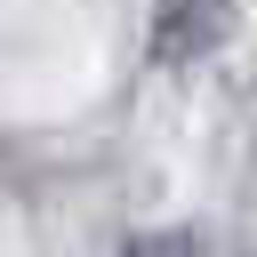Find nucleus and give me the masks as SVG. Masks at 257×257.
<instances>
[{"mask_svg": "<svg viewBox=\"0 0 257 257\" xmlns=\"http://www.w3.org/2000/svg\"><path fill=\"white\" fill-rule=\"evenodd\" d=\"M233 24H241V0H153L145 56H153L161 72L201 64V56H217V48L233 40Z\"/></svg>", "mask_w": 257, "mask_h": 257, "instance_id": "f257e3e1", "label": "nucleus"}, {"mask_svg": "<svg viewBox=\"0 0 257 257\" xmlns=\"http://www.w3.org/2000/svg\"><path fill=\"white\" fill-rule=\"evenodd\" d=\"M112 257H201V225H153V233H128Z\"/></svg>", "mask_w": 257, "mask_h": 257, "instance_id": "f03ea898", "label": "nucleus"}]
</instances>
